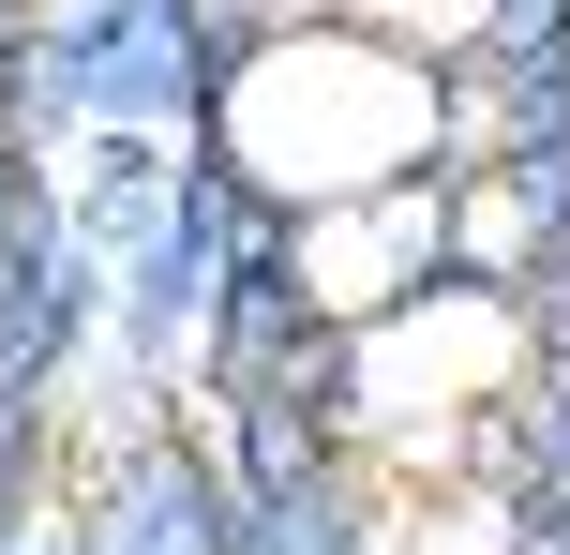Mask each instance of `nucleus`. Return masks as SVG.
<instances>
[{
  "instance_id": "1",
  "label": "nucleus",
  "mask_w": 570,
  "mask_h": 555,
  "mask_svg": "<svg viewBox=\"0 0 570 555\" xmlns=\"http://www.w3.org/2000/svg\"><path fill=\"white\" fill-rule=\"evenodd\" d=\"M435 136H451V90L421 76V46L391 30H285L226 76V166L271 180L285 210H331V196H375V180H421Z\"/></svg>"
},
{
  "instance_id": "2",
  "label": "nucleus",
  "mask_w": 570,
  "mask_h": 555,
  "mask_svg": "<svg viewBox=\"0 0 570 555\" xmlns=\"http://www.w3.org/2000/svg\"><path fill=\"white\" fill-rule=\"evenodd\" d=\"M525 360V330H511V300L465 270V286H405L391 316H361V376H375V406H465V390H495Z\"/></svg>"
},
{
  "instance_id": "3",
  "label": "nucleus",
  "mask_w": 570,
  "mask_h": 555,
  "mask_svg": "<svg viewBox=\"0 0 570 555\" xmlns=\"http://www.w3.org/2000/svg\"><path fill=\"white\" fill-rule=\"evenodd\" d=\"M451 240V210L421 196V180H375V196H331V210H301V286L331 300L345 330L361 316H391L405 286H421V256Z\"/></svg>"
},
{
  "instance_id": "4",
  "label": "nucleus",
  "mask_w": 570,
  "mask_h": 555,
  "mask_svg": "<svg viewBox=\"0 0 570 555\" xmlns=\"http://www.w3.org/2000/svg\"><path fill=\"white\" fill-rule=\"evenodd\" d=\"M315 16H345V30H391V46H451L481 0H315Z\"/></svg>"
},
{
  "instance_id": "5",
  "label": "nucleus",
  "mask_w": 570,
  "mask_h": 555,
  "mask_svg": "<svg viewBox=\"0 0 570 555\" xmlns=\"http://www.w3.org/2000/svg\"><path fill=\"white\" fill-rule=\"evenodd\" d=\"M465 240H481V256H511V240H525V210H511V180H481V196H465Z\"/></svg>"
}]
</instances>
